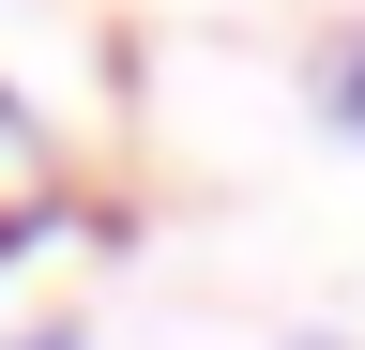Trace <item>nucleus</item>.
Listing matches in <instances>:
<instances>
[{"label":"nucleus","mask_w":365,"mask_h":350,"mask_svg":"<svg viewBox=\"0 0 365 350\" xmlns=\"http://www.w3.org/2000/svg\"><path fill=\"white\" fill-rule=\"evenodd\" d=\"M319 92H335V122H350V138H365V31H350V46H335V76H319Z\"/></svg>","instance_id":"nucleus-2"},{"label":"nucleus","mask_w":365,"mask_h":350,"mask_svg":"<svg viewBox=\"0 0 365 350\" xmlns=\"http://www.w3.org/2000/svg\"><path fill=\"white\" fill-rule=\"evenodd\" d=\"M46 229H61V153H46V122L0 92V259L46 244Z\"/></svg>","instance_id":"nucleus-1"},{"label":"nucleus","mask_w":365,"mask_h":350,"mask_svg":"<svg viewBox=\"0 0 365 350\" xmlns=\"http://www.w3.org/2000/svg\"><path fill=\"white\" fill-rule=\"evenodd\" d=\"M0 350H91V335H0Z\"/></svg>","instance_id":"nucleus-3"}]
</instances>
